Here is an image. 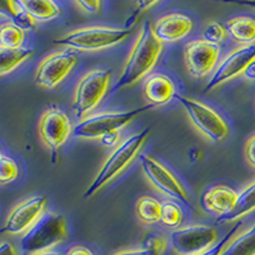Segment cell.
<instances>
[{"label":"cell","mask_w":255,"mask_h":255,"mask_svg":"<svg viewBox=\"0 0 255 255\" xmlns=\"http://www.w3.org/2000/svg\"><path fill=\"white\" fill-rule=\"evenodd\" d=\"M22 3L35 22H47L60 14L59 5L51 0H26Z\"/></svg>","instance_id":"44dd1931"},{"label":"cell","mask_w":255,"mask_h":255,"mask_svg":"<svg viewBox=\"0 0 255 255\" xmlns=\"http://www.w3.org/2000/svg\"><path fill=\"white\" fill-rule=\"evenodd\" d=\"M33 55V51L27 47L19 49H0V74L5 76L17 69L20 64L28 60Z\"/></svg>","instance_id":"7402d4cb"},{"label":"cell","mask_w":255,"mask_h":255,"mask_svg":"<svg viewBox=\"0 0 255 255\" xmlns=\"http://www.w3.org/2000/svg\"><path fill=\"white\" fill-rule=\"evenodd\" d=\"M38 255H63L60 253H56V252H47V253H42V254H38Z\"/></svg>","instance_id":"ab89813d"},{"label":"cell","mask_w":255,"mask_h":255,"mask_svg":"<svg viewBox=\"0 0 255 255\" xmlns=\"http://www.w3.org/2000/svg\"><path fill=\"white\" fill-rule=\"evenodd\" d=\"M227 36V29L217 22V20H211L208 24L206 26V29H204L203 37L204 40L211 42V44L218 45L221 44L222 41H225Z\"/></svg>","instance_id":"f1b7e54d"},{"label":"cell","mask_w":255,"mask_h":255,"mask_svg":"<svg viewBox=\"0 0 255 255\" xmlns=\"http://www.w3.org/2000/svg\"><path fill=\"white\" fill-rule=\"evenodd\" d=\"M156 4H157V1H138V3L135 4L136 5L135 13L131 15V18H133V22H131V23H134V22H135V19H138V18H139L140 13L145 12L147 9H149L151 6H154Z\"/></svg>","instance_id":"d6a6232c"},{"label":"cell","mask_w":255,"mask_h":255,"mask_svg":"<svg viewBox=\"0 0 255 255\" xmlns=\"http://www.w3.org/2000/svg\"><path fill=\"white\" fill-rule=\"evenodd\" d=\"M162 51V42L154 36L153 27L145 22L136 36L123 72L115 82L113 92L135 84L153 69Z\"/></svg>","instance_id":"6da1fadb"},{"label":"cell","mask_w":255,"mask_h":255,"mask_svg":"<svg viewBox=\"0 0 255 255\" xmlns=\"http://www.w3.org/2000/svg\"><path fill=\"white\" fill-rule=\"evenodd\" d=\"M8 6L10 9V14H12V19L19 28L23 31H31V29L36 28V22L33 18L28 14L27 9L24 8L22 1L18 0H9Z\"/></svg>","instance_id":"484cf974"},{"label":"cell","mask_w":255,"mask_h":255,"mask_svg":"<svg viewBox=\"0 0 255 255\" xmlns=\"http://www.w3.org/2000/svg\"><path fill=\"white\" fill-rule=\"evenodd\" d=\"M217 230L207 225H190L172 230L170 245L179 255H198L211 249L217 241Z\"/></svg>","instance_id":"ba28073f"},{"label":"cell","mask_w":255,"mask_h":255,"mask_svg":"<svg viewBox=\"0 0 255 255\" xmlns=\"http://www.w3.org/2000/svg\"><path fill=\"white\" fill-rule=\"evenodd\" d=\"M144 99L151 106H162L168 104L175 97V84L165 74L154 73L148 77L143 86Z\"/></svg>","instance_id":"2e32d148"},{"label":"cell","mask_w":255,"mask_h":255,"mask_svg":"<svg viewBox=\"0 0 255 255\" xmlns=\"http://www.w3.org/2000/svg\"><path fill=\"white\" fill-rule=\"evenodd\" d=\"M175 99L180 102L193 123L197 130L207 139L218 143L229 135V127L222 116L203 102L189 99L186 96L175 95Z\"/></svg>","instance_id":"52a82bcc"},{"label":"cell","mask_w":255,"mask_h":255,"mask_svg":"<svg viewBox=\"0 0 255 255\" xmlns=\"http://www.w3.org/2000/svg\"><path fill=\"white\" fill-rule=\"evenodd\" d=\"M255 60V44L241 45L232 50L215 69L203 92L208 93L221 84L226 83L245 73L247 68Z\"/></svg>","instance_id":"9c48e42d"},{"label":"cell","mask_w":255,"mask_h":255,"mask_svg":"<svg viewBox=\"0 0 255 255\" xmlns=\"http://www.w3.org/2000/svg\"><path fill=\"white\" fill-rule=\"evenodd\" d=\"M19 168L15 161L6 154H0V183L5 184L12 183L18 177Z\"/></svg>","instance_id":"83f0119b"},{"label":"cell","mask_w":255,"mask_h":255,"mask_svg":"<svg viewBox=\"0 0 255 255\" xmlns=\"http://www.w3.org/2000/svg\"><path fill=\"white\" fill-rule=\"evenodd\" d=\"M245 157L250 166L255 167V135L252 136L245 145Z\"/></svg>","instance_id":"1f68e13d"},{"label":"cell","mask_w":255,"mask_h":255,"mask_svg":"<svg viewBox=\"0 0 255 255\" xmlns=\"http://www.w3.org/2000/svg\"><path fill=\"white\" fill-rule=\"evenodd\" d=\"M162 203L152 197H142L135 204V213L139 221L145 225H154L161 222Z\"/></svg>","instance_id":"603a6c76"},{"label":"cell","mask_w":255,"mask_h":255,"mask_svg":"<svg viewBox=\"0 0 255 255\" xmlns=\"http://www.w3.org/2000/svg\"><path fill=\"white\" fill-rule=\"evenodd\" d=\"M220 58V46L204 38L188 42L184 49L186 68L194 78H203L216 69Z\"/></svg>","instance_id":"4fadbf2b"},{"label":"cell","mask_w":255,"mask_h":255,"mask_svg":"<svg viewBox=\"0 0 255 255\" xmlns=\"http://www.w3.org/2000/svg\"><path fill=\"white\" fill-rule=\"evenodd\" d=\"M111 84V73L106 69H93L86 73L77 84L73 97V111L78 119L90 116L105 95L108 93Z\"/></svg>","instance_id":"5b68a950"},{"label":"cell","mask_w":255,"mask_h":255,"mask_svg":"<svg viewBox=\"0 0 255 255\" xmlns=\"http://www.w3.org/2000/svg\"><path fill=\"white\" fill-rule=\"evenodd\" d=\"M130 29L110 28V27H83L68 32L54 41L55 45L79 51H100L122 44L130 36Z\"/></svg>","instance_id":"277c9868"},{"label":"cell","mask_w":255,"mask_h":255,"mask_svg":"<svg viewBox=\"0 0 255 255\" xmlns=\"http://www.w3.org/2000/svg\"><path fill=\"white\" fill-rule=\"evenodd\" d=\"M255 211V180L252 181L247 188H244L240 193H238L236 202L231 211L227 215L218 217L216 223H229L235 222L245 216L250 215Z\"/></svg>","instance_id":"ac0fdd59"},{"label":"cell","mask_w":255,"mask_h":255,"mask_svg":"<svg viewBox=\"0 0 255 255\" xmlns=\"http://www.w3.org/2000/svg\"><path fill=\"white\" fill-rule=\"evenodd\" d=\"M168 241L165 236L156 230H147L142 235V249L154 255H163L167 252Z\"/></svg>","instance_id":"d4e9b609"},{"label":"cell","mask_w":255,"mask_h":255,"mask_svg":"<svg viewBox=\"0 0 255 255\" xmlns=\"http://www.w3.org/2000/svg\"><path fill=\"white\" fill-rule=\"evenodd\" d=\"M151 105L144 108L130 111H116V113H101L90 115L79 120L78 124L73 128V135L82 139H101L105 135L119 131L129 123L133 122L136 116L145 110H149Z\"/></svg>","instance_id":"8992f818"},{"label":"cell","mask_w":255,"mask_h":255,"mask_svg":"<svg viewBox=\"0 0 255 255\" xmlns=\"http://www.w3.org/2000/svg\"><path fill=\"white\" fill-rule=\"evenodd\" d=\"M114 255H154L152 254V253L147 252V250L144 249H133V250H123V252H119V253H116V254Z\"/></svg>","instance_id":"8d00e7d4"},{"label":"cell","mask_w":255,"mask_h":255,"mask_svg":"<svg viewBox=\"0 0 255 255\" xmlns=\"http://www.w3.org/2000/svg\"><path fill=\"white\" fill-rule=\"evenodd\" d=\"M41 140L51 152H56L73 133L68 115L56 108H50L41 115L38 124Z\"/></svg>","instance_id":"5bb4252c"},{"label":"cell","mask_w":255,"mask_h":255,"mask_svg":"<svg viewBox=\"0 0 255 255\" xmlns=\"http://www.w3.org/2000/svg\"><path fill=\"white\" fill-rule=\"evenodd\" d=\"M140 167H142L144 176L149 180V183L157 190H159L167 197L175 198L180 202L188 203V194H186L181 181L163 163L148 154H143L140 157Z\"/></svg>","instance_id":"7c38bea8"},{"label":"cell","mask_w":255,"mask_h":255,"mask_svg":"<svg viewBox=\"0 0 255 255\" xmlns=\"http://www.w3.org/2000/svg\"><path fill=\"white\" fill-rule=\"evenodd\" d=\"M161 222L167 229L176 230L179 229L183 222V209L175 202L167 200L162 203L161 209Z\"/></svg>","instance_id":"4316f807"},{"label":"cell","mask_w":255,"mask_h":255,"mask_svg":"<svg viewBox=\"0 0 255 255\" xmlns=\"http://www.w3.org/2000/svg\"><path fill=\"white\" fill-rule=\"evenodd\" d=\"M239 4L245 6H250V8L255 9V0H250V1H239Z\"/></svg>","instance_id":"f35d334b"},{"label":"cell","mask_w":255,"mask_h":255,"mask_svg":"<svg viewBox=\"0 0 255 255\" xmlns=\"http://www.w3.org/2000/svg\"><path fill=\"white\" fill-rule=\"evenodd\" d=\"M65 255H93V253L88 248L77 245V247H73Z\"/></svg>","instance_id":"e575fe53"},{"label":"cell","mask_w":255,"mask_h":255,"mask_svg":"<svg viewBox=\"0 0 255 255\" xmlns=\"http://www.w3.org/2000/svg\"><path fill=\"white\" fill-rule=\"evenodd\" d=\"M67 222L58 213H45L22 235L19 247L22 255H38L51 252L52 248L67 239Z\"/></svg>","instance_id":"3957f363"},{"label":"cell","mask_w":255,"mask_h":255,"mask_svg":"<svg viewBox=\"0 0 255 255\" xmlns=\"http://www.w3.org/2000/svg\"><path fill=\"white\" fill-rule=\"evenodd\" d=\"M226 29L232 40L243 45L255 44V19L248 15L231 18L227 20Z\"/></svg>","instance_id":"d6986e66"},{"label":"cell","mask_w":255,"mask_h":255,"mask_svg":"<svg viewBox=\"0 0 255 255\" xmlns=\"http://www.w3.org/2000/svg\"><path fill=\"white\" fill-rule=\"evenodd\" d=\"M78 58L72 50H63L50 54L41 61L35 74V83L40 87L52 90L74 69Z\"/></svg>","instance_id":"8fae6325"},{"label":"cell","mask_w":255,"mask_h":255,"mask_svg":"<svg viewBox=\"0 0 255 255\" xmlns=\"http://www.w3.org/2000/svg\"><path fill=\"white\" fill-rule=\"evenodd\" d=\"M101 142L104 143L105 145H108V147L115 148L116 145L120 143V133L119 131H114V133L108 134V135H105L104 138H101Z\"/></svg>","instance_id":"836d02e7"},{"label":"cell","mask_w":255,"mask_h":255,"mask_svg":"<svg viewBox=\"0 0 255 255\" xmlns=\"http://www.w3.org/2000/svg\"><path fill=\"white\" fill-rule=\"evenodd\" d=\"M243 76L245 77L248 81H252V82L255 81V60L247 68V70H245V73H244Z\"/></svg>","instance_id":"74e56055"},{"label":"cell","mask_w":255,"mask_h":255,"mask_svg":"<svg viewBox=\"0 0 255 255\" xmlns=\"http://www.w3.org/2000/svg\"><path fill=\"white\" fill-rule=\"evenodd\" d=\"M77 6L81 8V10L86 13H91V14H95V13H99L101 10L102 3L99 0H77L74 1Z\"/></svg>","instance_id":"4dcf8cb0"},{"label":"cell","mask_w":255,"mask_h":255,"mask_svg":"<svg viewBox=\"0 0 255 255\" xmlns=\"http://www.w3.org/2000/svg\"><path fill=\"white\" fill-rule=\"evenodd\" d=\"M148 133H149V128H145L144 130L128 136L127 139L122 140L114 148L113 152L109 154L108 158L105 159V162L102 163L99 172L96 174L95 179L88 185L87 190L84 191V199L95 195L97 191L101 190L104 186L111 183L114 179H116L127 170L128 166L133 162L134 158L138 156L139 151L144 145L145 139L148 138Z\"/></svg>","instance_id":"7a4b0ae2"},{"label":"cell","mask_w":255,"mask_h":255,"mask_svg":"<svg viewBox=\"0 0 255 255\" xmlns=\"http://www.w3.org/2000/svg\"><path fill=\"white\" fill-rule=\"evenodd\" d=\"M0 255H18L17 250L10 243L3 241L0 245Z\"/></svg>","instance_id":"d590c367"},{"label":"cell","mask_w":255,"mask_h":255,"mask_svg":"<svg viewBox=\"0 0 255 255\" xmlns=\"http://www.w3.org/2000/svg\"><path fill=\"white\" fill-rule=\"evenodd\" d=\"M46 206L47 199L42 195L27 198L9 212L1 232L9 235H23L45 215Z\"/></svg>","instance_id":"30bf717a"},{"label":"cell","mask_w":255,"mask_h":255,"mask_svg":"<svg viewBox=\"0 0 255 255\" xmlns=\"http://www.w3.org/2000/svg\"><path fill=\"white\" fill-rule=\"evenodd\" d=\"M24 41V31L14 22H3L0 26V49H19Z\"/></svg>","instance_id":"cb8c5ba5"},{"label":"cell","mask_w":255,"mask_h":255,"mask_svg":"<svg viewBox=\"0 0 255 255\" xmlns=\"http://www.w3.org/2000/svg\"><path fill=\"white\" fill-rule=\"evenodd\" d=\"M239 229H240V223H238L235 227H232V229L227 232L226 235L223 236V238L221 239V240L218 241L216 245H213L211 249L206 250V252H203V253H200V254H198V255H222L223 252L226 250V248H227V245H229L230 241H231L232 239L236 236Z\"/></svg>","instance_id":"f546056e"},{"label":"cell","mask_w":255,"mask_h":255,"mask_svg":"<svg viewBox=\"0 0 255 255\" xmlns=\"http://www.w3.org/2000/svg\"><path fill=\"white\" fill-rule=\"evenodd\" d=\"M238 198V193L225 185L213 186L202 197V207L207 212L218 217L227 215L232 209Z\"/></svg>","instance_id":"e0dca14e"},{"label":"cell","mask_w":255,"mask_h":255,"mask_svg":"<svg viewBox=\"0 0 255 255\" xmlns=\"http://www.w3.org/2000/svg\"><path fill=\"white\" fill-rule=\"evenodd\" d=\"M193 29V20L181 13H171L159 18L153 26V33L161 42L183 40Z\"/></svg>","instance_id":"9a60e30c"},{"label":"cell","mask_w":255,"mask_h":255,"mask_svg":"<svg viewBox=\"0 0 255 255\" xmlns=\"http://www.w3.org/2000/svg\"><path fill=\"white\" fill-rule=\"evenodd\" d=\"M222 255H255V222L236 234Z\"/></svg>","instance_id":"ffe728a7"}]
</instances>
